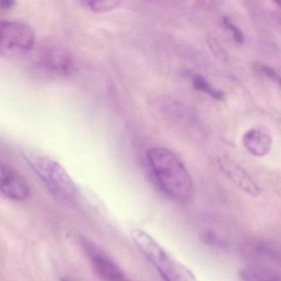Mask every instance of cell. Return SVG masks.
Listing matches in <instances>:
<instances>
[{
    "label": "cell",
    "mask_w": 281,
    "mask_h": 281,
    "mask_svg": "<svg viewBox=\"0 0 281 281\" xmlns=\"http://www.w3.org/2000/svg\"><path fill=\"white\" fill-rule=\"evenodd\" d=\"M146 156L165 193L177 202L189 203L194 197V182L179 158L172 151L162 147L150 148Z\"/></svg>",
    "instance_id": "6da1fadb"
},
{
    "label": "cell",
    "mask_w": 281,
    "mask_h": 281,
    "mask_svg": "<svg viewBox=\"0 0 281 281\" xmlns=\"http://www.w3.org/2000/svg\"><path fill=\"white\" fill-rule=\"evenodd\" d=\"M130 235L137 248L155 267L165 281H198L188 267L172 257L147 232L133 228Z\"/></svg>",
    "instance_id": "7a4b0ae2"
},
{
    "label": "cell",
    "mask_w": 281,
    "mask_h": 281,
    "mask_svg": "<svg viewBox=\"0 0 281 281\" xmlns=\"http://www.w3.org/2000/svg\"><path fill=\"white\" fill-rule=\"evenodd\" d=\"M24 158L46 187L61 199L72 200L77 194L75 184L66 170L53 158L27 151Z\"/></svg>",
    "instance_id": "3957f363"
},
{
    "label": "cell",
    "mask_w": 281,
    "mask_h": 281,
    "mask_svg": "<svg viewBox=\"0 0 281 281\" xmlns=\"http://www.w3.org/2000/svg\"><path fill=\"white\" fill-rule=\"evenodd\" d=\"M34 31L28 25L0 19V55L20 56L32 51L35 46Z\"/></svg>",
    "instance_id": "277c9868"
},
{
    "label": "cell",
    "mask_w": 281,
    "mask_h": 281,
    "mask_svg": "<svg viewBox=\"0 0 281 281\" xmlns=\"http://www.w3.org/2000/svg\"><path fill=\"white\" fill-rule=\"evenodd\" d=\"M37 65L44 73L61 77H68L76 70L73 56L66 49L56 46H45L40 49Z\"/></svg>",
    "instance_id": "5b68a950"
},
{
    "label": "cell",
    "mask_w": 281,
    "mask_h": 281,
    "mask_svg": "<svg viewBox=\"0 0 281 281\" xmlns=\"http://www.w3.org/2000/svg\"><path fill=\"white\" fill-rule=\"evenodd\" d=\"M0 192L15 201H23L30 196V187L24 177L8 165L0 162Z\"/></svg>",
    "instance_id": "8992f818"
},
{
    "label": "cell",
    "mask_w": 281,
    "mask_h": 281,
    "mask_svg": "<svg viewBox=\"0 0 281 281\" xmlns=\"http://www.w3.org/2000/svg\"><path fill=\"white\" fill-rule=\"evenodd\" d=\"M218 166L223 173L243 192L253 197L261 194L259 187L253 182L249 175L239 165L230 158L223 157L218 158Z\"/></svg>",
    "instance_id": "52a82bcc"
},
{
    "label": "cell",
    "mask_w": 281,
    "mask_h": 281,
    "mask_svg": "<svg viewBox=\"0 0 281 281\" xmlns=\"http://www.w3.org/2000/svg\"><path fill=\"white\" fill-rule=\"evenodd\" d=\"M89 256L95 272L102 281H132L126 277V275L113 261L102 254V252H97L91 247Z\"/></svg>",
    "instance_id": "ba28073f"
},
{
    "label": "cell",
    "mask_w": 281,
    "mask_h": 281,
    "mask_svg": "<svg viewBox=\"0 0 281 281\" xmlns=\"http://www.w3.org/2000/svg\"><path fill=\"white\" fill-rule=\"evenodd\" d=\"M242 142L247 151L257 157H262L272 149V136L258 129H252L245 134Z\"/></svg>",
    "instance_id": "9c48e42d"
},
{
    "label": "cell",
    "mask_w": 281,
    "mask_h": 281,
    "mask_svg": "<svg viewBox=\"0 0 281 281\" xmlns=\"http://www.w3.org/2000/svg\"><path fill=\"white\" fill-rule=\"evenodd\" d=\"M192 83L193 87L200 92H203L206 94L210 95L213 99L221 101L224 98V92L220 90L213 87L212 85L204 78L203 76L200 74H195L192 77Z\"/></svg>",
    "instance_id": "30bf717a"
},
{
    "label": "cell",
    "mask_w": 281,
    "mask_h": 281,
    "mask_svg": "<svg viewBox=\"0 0 281 281\" xmlns=\"http://www.w3.org/2000/svg\"><path fill=\"white\" fill-rule=\"evenodd\" d=\"M81 3L89 7L90 9H92L94 12H106L117 8L122 2L108 0V1H82Z\"/></svg>",
    "instance_id": "8fae6325"
},
{
    "label": "cell",
    "mask_w": 281,
    "mask_h": 281,
    "mask_svg": "<svg viewBox=\"0 0 281 281\" xmlns=\"http://www.w3.org/2000/svg\"><path fill=\"white\" fill-rule=\"evenodd\" d=\"M223 24L225 25V27L232 32L234 41L237 43L240 44V45L244 43V35L242 33L240 28L233 22V20L231 19L230 17H228V16H224L223 18Z\"/></svg>",
    "instance_id": "7c38bea8"
},
{
    "label": "cell",
    "mask_w": 281,
    "mask_h": 281,
    "mask_svg": "<svg viewBox=\"0 0 281 281\" xmlns=\"http://www.w3.org/2000/svg\"><path fill=\"white\" fill-rule=\"evenodd\" d=\"M257 70L259 71L260 73L264 74L267 78L272 79V81L277 82L280 84V75L279 73H277V71L275 70L274 69L271 68L269 66H264V65H260L257 67Z\"/></svg>",
    "instance_id": "4fadbf2b"
},
{
    "label": "cell",
    "mask_w": 281,
    "mask_h": 281,
    "mask_svg": "<svg viewBox=\"0 0 281 281\" xmlns=\"http://www.w3.org/2000/svg\"><path fill=\"white\" fill-rule=\"evenodd\" d=\"M204 242H207L208 244L213 245L216 247L218 246H223V242L214 234V233H211L210 232L204 233Z\"/></svg>",
    "instance_id": "5bb4252c"
},
{
    "label": "cell",
    "mask_w": 281,
    "mask_h": 281,
    "mask_svg": "<svg viewBox=\"0 0 281 281\" xmlns=\"http://www.w3.org/2000/svg\"><path fill=\"white\" fill-rule=\"evenodd\" d=\"M16 2L14 1H9V0H3L0 1V8L2 9H10L14 7Z\"/></svg>",
    "instance_id": "9a60e30c"
},
{
    "label": "cell",
    "mask_w": 281,
    "mask_h": 281,
    "mask_svg": "<svg viewBox=\"0 0 281 281\" xmlns=\"http://www.w3.org/2000/svg\"><path fill=\"white\" fill-rule=\"evenodd\" d=\"M62 281H71L70 280L67 279V278H64L62 279Z\"/></svg>",
    "instance_id": "2e32d148"
}]
</instances>
